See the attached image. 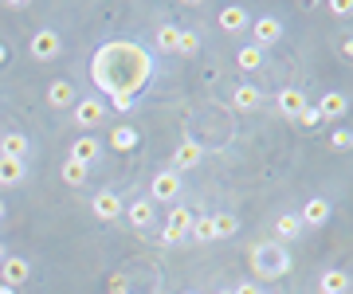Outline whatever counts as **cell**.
Wrapping results in <instances>:
<instances>
[{"label": "cell", "mask_w": 353, "mask_h": 294, "mask_svg": "<svg viewBox=\"0 0 353 294\" xmlns=\"http://www.w3.org/2000/svg\"><path fill=\"white\" fill-rule=\"evenodd\" d=\"M0 294H16V291H12V286H4V282H0Z\"/></svg>", "instance_id": "cell-36"}, {"label": "cell", "mask_w": 353, "mask_h": 294, "mask_svg": "<svg viewBox=\"0 0 353 294\" xmlns=\"http://www.w3.org/2000/svg\"><path fill=\"white\" fill-rule=\"evenodd\" d=\"M212 228H216V240H220V235H236V231H240V220L236 216H212Z\"/></svg>", "instance_id": "cell-28"}, {"label": "cell", "mask_w": 353, "mask_h": 294, "mask_svg": "<svg viewBox=\"0 0 353 294\" xmlns=\"http://www.w3.org/2000/svg\"><path fill=\"white\" fill-rule=\"evenodd\" d=\"M220 294H232V291H220Z\"/></svg>", "instance_id": "cell-39"}, {"label": "cell", "mask_w": 353, "mask_h": 294, "mask_svg": "<svg viewBox=\"0 0 353 294\" xmlns=\"http://www.w3.org/2000/svg\"><path fill=\"white\" fill-rule=\"evenodd\" d=\"M48 103L55 106V110H67V106L75 103V87H71L67 78H55V83L48 87Z\"/></svg>", "instance_id": "cell-11"}, {"label": "cell", "mask_w": 353, "mask_h": 294, "mask_svg": "<svg viewBox=\"0 0 353 294\" xmlns=\"http://www.w3.org/2000/svg\"><path fill=\"white\" fill-rule=\"evenodd\" d=\"M20 180H24V161L0 157V185H20Z\"/></svg>", "instance_id": "cell-20"}, {"label": "cell", "mask_w": 353, "mask_h": 294, "mask_svg": "<svg viewBox=\"0 0 353 294\" xmlns=\"http://www.w3.org/2000/svg\"><path fill=\"white\" fill-rule=\"evenodd\" d=\"M102 106H99V98H83V103H75V122L83 129H99L102 126Z\"/></svg>", "instance_id": "cell-7"}, {"label": "cell", "mask_w": 353, "mask_h": 294, "mask_svg": "<svg viewBox=\"0 0 353 294\" xmlns=\"http://www.w3.org/2000/svg\"><path fill=\"white\" fill-rule=\"evenodd\" d=\"M330 145H334V149H350V145H353V134H350V129H334Z\"/></svg>", "instance_id": "cell-31"}, {"label": "cell", "mask_w": 353, "mask_h": 294, "mask_svg": "<svg viewBox=\"0 0 353 294\" xmlns=\"http://www.w3.org/2000/svg\"><path fill=\"white\" fill-rule=\"evenodd\" d=\"M232 103H236V110H255V106L263 103V94H259V87H236Z\"/></svg>", "instance_id": "cell-21"}, {"label": "cell", "mask_w": 353, "mask_h": 294, "mask_svg": "<svg viewBox=\"0 0 353 294\" xmlns=\"http://www.w3.org/2000/svg\"><path fill=\"white\" fill-rule=\"evenodd\" d=\"M63 180H67V185H83V180H87V165H79V161L67 157V161H63Z\"/></svg>", "instance_id": "cell-26"}, {"label": "cell", "mask_w": 353, "mask_h": 294, "mask_svg": "<svg viewBox=\"0 0 353 294\" xmlns=\"http://www.w3.org/2000/svg\"><path fill=\"white\" fill-rule=\"evenodd\" d=\"M28 154V138L24 134H4V141H0V157H16V161H24Z\"/></svg>", "instance_id": "cell-17"}, {"label": "cell", "mask_w": 353, "mask_h": 294, "mask_svg": "<svg viewBox=\"0 0 353 294\" xmlns=\"http://www.w3.org/2000/svg\"><path fill=\"white\" fill-rule=\"evenodd\" d=\"M330 12H338V16H350V12H353V4H345V0H334V4H330Z\"/></svg>", "instance_id": "cell-33"}, {"label": "cell", "mask_w": 353, "mask_h": 294, "mask_svg": "<svg viewBox=\"0 0 353 294\" xmlns=\"http://www.w3.org/2000/svg\"><path fill=\"white\" fill-rule=\"evenodd\" d=\"M114 98V110H130L134 106V94H110Z\"/></svg>", "instance_id": "cell-32"}, {"label": "cell", "mask_w": 353, "mask_h": 294, "mask_svg": "<svg viewBox=\"0 0 353 294\" xmlns=\"http://www.w3.org/2000/svg\"><path fill=\"white\" fill-rule=\"evenodd\" d=\"M299 220H303V224H314V228H318V224H326V220H330V204L314 196V200H306V208H303V216H299Z\"/></svg>", "instance_id": "cell-18"}, {"label": "cell", "mask_w": 353, "mask_h": 294, "mask_svg": "<svg viewBox=\"0 0 353 294\" xmlns=\"http://www.w3.org/2000/svg\"><path fill=\"white\" fill-rule=\"evenodd\" d=\"M252 20H248V8H240V4H228V8H220V28L224 32H240V28H248Z\"/></svg>", "instance_id": "cell-12"}, {"label": "cell", "mask_w": 353, "mask_h": 294, "mask_svg": "<svg viewBox=\"0 0 353 294\" xmlns=\"http://www.w3.org/2000/svg\"><path fill=\"white\" fill-rule=\"evenodd\" d=\"M201 157H204V149L196 145V141H185V145H176V154H173V173L196 169V165H201Z\"/></svg>", "instance_id": "cell-9"}, {"label": "cell", "mask_w": 353, "mask_h": 294, "mask_svg": "<svg viewBox=\"0 0 353 294\" xmlns=\"http://www.w3.org/2000/svg\"><path fill=\"white\" fill-rule=\"evenodd\" d=\"M4 259H8V255H4V243H0V263H4Z\"/></svg>", "instance_id": "cell-37"}, {"label": "cell", "mask_w": 353, "mask_h": 294, "mask_svg": "<svg viewBox=\"0 0 353 294\" xmlns=\"http://www.w3.org/2000/svg\"><path fill=\"white\" fill-rule=\"evenodd\" d=\"M232 294H259V291H255V282H243V286H236Z\"/></svg>", "instance_id": "cell-34"}, {"label": "cell", "mask_w": 353, "mask_h": 294, "mask_svg": "<svg viewBox=\"0 0 353 294\" xmlns=\"http://www.w3.org/2000/svg\"><path fill=\"white\" fill-rule=\"evenodd\" d=\"M0 271H4V286H20V282L32 275V267H28V259H20V255H12V259H4L0 263Z\"/></svg>", "instance_id": "cell-10"}, {"label": "cell", "mask_w": 353, "mask_h": 294, "mask_svg": "<svg viewBox=\"0 0 353 294\" xmlns=\"http://www.w3.org/2000/svg\"><path fill=\"white\" fill-rule=\"evenodd\" d=\"M299 231H303V220H299V216H290V212H287V216L275 220V235H279V240H294Z\"/></svg>", "instance_id": "cell-24"}, {"label": "cell", "mask_w": 353, "mask_h": 294, "mask_svg": "<svg viewBox=\"0 0 353 294\" xmlns=\"http://www.w3.org/2000/svg\"><path fill=\"white\" fill-rule=\"evenodd\" d=\"M189 235L196 243H212L216 240V228H212V216H201V220H192V228H189Z\"/></svg>", "instance_id": "cell-25"}, {"label": "cell", "mask_w": 353, "mask_h": 294, "mask_svg": "<svg viewBox=\"0 0 353 294\" xmlns=\"http://www.w3.org/2000/svg\"><path fill=\"white\" fill-rule=\"evenodd\" d=\"M176 192H181V180H176V173H157L150 185V200L157 204V200H173Z\"/></svg>", "instance_id": "cell-8"}, {"label": "cell", "mask_w": 353, "mask_h": 294, "mask_svg": "<svg viewBox=\"0 0 353 294\" xmlns=\"http://www.w3.org/2000/svg\"><path fill=\"white\" fill-rule=\"evenodd\" d=\"M252 263H255V275H267V279H275V275H283L290 267V259L279 251V243H263L252 255Z\"/></svg>", "instance_id": "cell-2"}, {"label": "cell", "mask_w": 353, "mask_h": 294, "mask_svg": "<svg viewBox=\"0 0 353 294\" xmlns=\"http://www.w3.org/2000/svg\"><path fill=\"white\" fill-rule=\"evenodd\" d=\"M299 122H303L306 129L322 126V114H318V106H303V110H299Z\"/></svg>", "instance_id": "cell-30"}, {"label": "cell", "mask_w": 353, "mask_h": 294, "mask_svg": "<svg viewBox=\"0 0 353 294\" xmlns=\"http://www.w3.org/2000/svg\"><path fill=\"white\" fill-rule=\"evenodd\" d=\"M0 220H4V200H0Z\"/></svg>", "instance_id": "cell-38"}, {"label": "cell", "mask_w": 353, "mask_h": 294, "mask_svg": "<svg viewBox=\"0 0 353 294\" xmlns=\"http://www.w3.org/2000/svg\"><path fill=\"white\" fill-rule=\"evenodd\" d=\"M185 294H192V291H185Z\"/></svg>", "instance_id": "cell-40"}, {"label": "cell", "mask_w": 353, "mask_h": 294, "mask_svg": "<svg viewBox=\"0 0 353 294\" xmlns=\"http://www.w3.org/2000/svg\"><path fill=\"white\" fill-rule=\"evenodd\" d=\"M318 286H322V294H345L350 291V275L345 271H326Z\"/></svg>", "instance_id": "cell-19"}, {"label": "cell", "mask_w": 353, "mask_h": 294, "mask_svg": "<svg viewBox=\"0 0 353 294\" xmlns=\"http://www.w3.org/2000/svg\"><path fill=\"white\" fill-rule=\"evenodd\" d=\"M196 48H201V39L192 36V32H181V36H176L173 55H196Z\"/></svg>", "instance_id": "cell-27"}, {"label": "cell", "mask_w": 353, "mask_h": 294, "mask_svg": "<svg viewBox=\"0 0 353 294\" xmlns=\"http://www.w3.org/2000/svg\"><path fill=\"white\" fill-rule=\"evenodd\" d=\"M192 212L189 208H173L169 212V228H165V243H181L185 235H189V228H192Z\"/></svg>", "instance_id": "cell-4"}, {"label": "cell", "mask_w": 353, "mask_h": 294, "mask_svg": "<svg viewBox=\"0 0 353 294\" xmlns=\"http://www.w3.org/2000/svg\"><path fill=\"white\" fill-rule=\"evenodd\" d=\"M236 63H240V71H259V67H263V52H259L255 43H248V48L236 52Z\"/></svg>", "instance_id": "cell-23"}, {"label": "cell", "mask_w": 353, "mask_h": 294, "mask_svg": "<svg viewBox=\"0 0 353 294\" xmlns=\"http://www.w3.org/2000/svg\"><path fill=\"white\" fill-rule=\"evenodd\" d=\"M345 94H338V90H330V94H322V103H318V114H322V122H330V118H341L345 114Z\"/></svg>", "instance_id": "cell-13"}, {"label": "cell", "mask_w": 353, "mask_h": 294, "mask_svg": "<svg viewBox=\"0 0 353 294\" xmlns=\"http://www.w3.org/2000/svg\"><path fill=\"white\" fill-rule=\"evenodd\" d=\"M110 145L118 149V154H130V149L138 145V129H134V126H114V134H110Z\"/></svg>", "instance_id": "cell-16"}, {"label": "cell", "mask_w": 353, "mask_h": 294, "mask_svg": "<svg viewBox=\"0 0 353 294\" xmlns=\"http://www.w3.org/2000/svg\"><path fill=\"white\" fill-rule=\"evenodd\" d=\"M90 208H94V216H99V220H118L122 212H126L118 192H99V196L90 200Z\"/></svg>", "instance_id": "cell-6"}, {"label": "cell", "mask_w": 353, "mask_h": 294, "mask_svg": "<svg viewBox=\"0 0 353 294\" xmlns=\"http://www.w3.org/2000/svg\"><path fill=\"white\" fill-rule=\"evenodd\" d=\"M252 28H255V48H259V52H263L267 43H279V39H283V24H279L275 16H259Z\"/></svg>", "instance_id": "cell-5"}, {"label": "cell", "mask_w": 353, "mask_h": 294, "mask_svg": "<svg viewBox=\"0 0 353 294\" xmlns=\"http://www.w3.org/2000/svg\"><path fill=\"white\" fill-rule=\"evenodd\" d=\"M141 48L138 43H106L99 55H94V63H90V75L99 83L106 94H138V87L130 83L126 75V63H138L141 59Z\"/></svg>", "instance_id": "cell-1"}, {"label": "cell", "mask_w": 353, "mask_h": 294, "mask_svg": "<svg viewBox=\"0 0 353 294\" xmlns=\"http://www.w3.org/2000/svg\"><path fill=\"white\" fill-rule=\"evenodd\" d=\"M130 224H134V228H150L153 224V200H134V204H130Z\"/></svg>", "instance_id": "cell-22"}, {"label": "cell", "mask_w": 353, "mask_h": 294, "mask_svg": "<svg viewBox=\"0 0 353 294\" xmlns=\"http://www.w3.org/2000/svg\"><path fill=\"white\" fill-rule=\"evenodd\" d=\"M4 59H8V48H4V43H0V63H4Z\"/></svg>", "instance_id": "cell-35"}, {"label": "cell", "mask_w": 353, "mask_h": 294, "mask_svg": "<svg viewBox=\"0 0 353 294\" xmlns=\"http://www.w3.org/2000/svg\"><path fill=\"white\" fill-rule=\"evenodd\" d=\"M71 161H79V165H90L94 157H99V138H79L75 145H71Z\"/></svg>", "instance_id": "cell-14"}, {"label": "cell", "mask_w": 353, "mask_h": 294, "mask_svg": "<svg viewBox=\"0 0 353 294\" xmlns=\"http://www.w3.org/2000/svg\"><path fill=\"white\" fill-rule=\"evenodd\" d=\"M303 106H306V98H303V90H299V87H287L283 94H279V110H283L287 118H299Z\"/></svg>", "instance_id": "cell-15"}, {"label": "cell", "mask_w": 353, "mask_h": 294, "mask_svg": "<svg viewBox=\"0 0 353 294\" xmlns=\"http://www.w3.org/2000/svg\"><path fill=\"white\" fill-rule=\"evenodd\" d=\"M28 48H32V55H36L39 63H51V59H59V48H63V43H59V32L43 28V32H36V36H32V43H28Z\"/></svg>", "instance_id": "cell-3"}, {"label": "cell", "mask_w": 353, "mask_h": 294, "mask_svg": "<svg viewBox=\"0 0 353 294\" xmlns=\"http://www.w3.org/2000/svg\"><path fill=\"white\" fill-rule=\"evenodd\" d=\"M176 36H181V32L165 24L161 32H157V48H161V52H173V48H176Z\"/></svg>", "instance_id": "cell-29"}]
</instances>
